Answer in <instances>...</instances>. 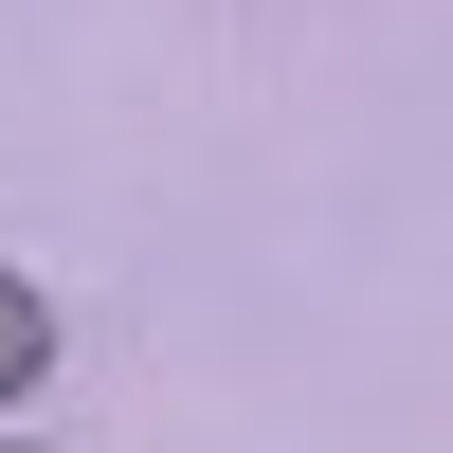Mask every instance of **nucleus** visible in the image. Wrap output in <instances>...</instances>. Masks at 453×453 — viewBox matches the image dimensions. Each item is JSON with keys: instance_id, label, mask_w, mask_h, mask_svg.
<instances>
[{"instance_id": "obj_1", "label": "nucleus", "mask_w": 453, "mask_h": 453, "mask_svg": "<svg viewBox=\"0 0 453 453\" xmlns=\"http://www.w3.org/2000/svg\"><path fill=\"white\" fill-rule=\"evenodd\" d=\"M36 381H55V309H36V273L0 254V399H36Z\"/></svg>"}, {"instance_id": "obj_2", "label": "nucleus", "mask_w": 453, "mask_h": 453, "mask_svg": "<svg viewBox=\"0 0 453 453\" xmlns=\"http://www.w3.org/2000/svg\"><path fill=\"white\" fill-rule=\"evenodd\" d=\"M0 453H19V435H0Z\"/></svg>"}]
</instances>
